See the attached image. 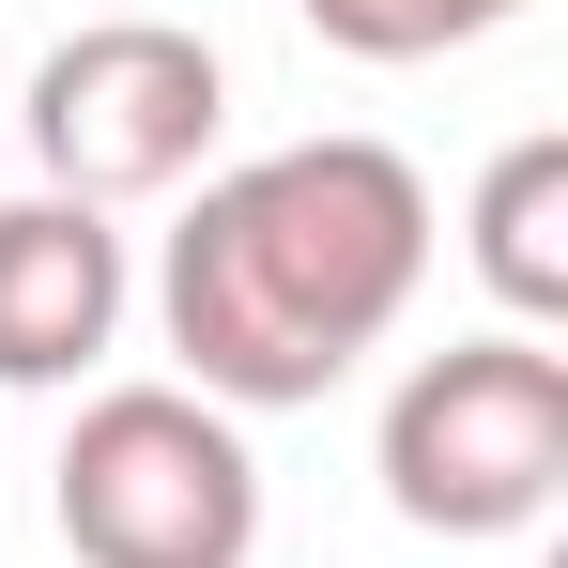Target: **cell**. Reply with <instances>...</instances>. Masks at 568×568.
I'll list each match as a JSON object with an SVG mask.
<instances>
[{"label": "cell", "instance_id": "cell-6", "mask_svg": "<svg viewBox=\"0 0 568 568\" xmlns=\"http://www.w3.org/2000/svg\"><path fill=\"white\" fill-rule=\"evenodd\" d=\"M476 277H491V307L538 338V323H568V139L538 123V139H507L491 170H476V215H462Z\"/></svg>", "mask_w": 568, "mask_h": 568}, {"label": "cell", "instance_id": "cell-3", "mask_svg": "<svg viewBox=\"0 0 568 568\" xmlns=\"http://www.w3.org/2000/svg\"><path fill=\"white\" fill-rule=\"evenodd\" d=\"M47 507H62L78 568H246L262 554V462L185 384H93Z\"/></svg>", "mask_w": 568, "mask_h": 568}, {"label": "cell", "instance_id": "cell-5", "mask_svg": "<svg viewBox=\"0 0 568 568\" xmlns=\"http://www.w3.org/2000/svg\"><path fill=\"white\" fill-rule=\"evenodd\" d=\"M123 231L78 215V200H0V399H62L123 338Z\"/></svg>", "mask_w": 568, "mask_h": 568}, {"label": "cell", "instance_id": "cell-4", "mask_svg": "<svg viewBox=\"0 0 568 568\" xmlns=\"http://www.w3.org/2000/svg\"><path fill=\"white\" fill-rule=\"evenodd\" d=\"M215 123H231V78L170 16H93V31H62L31 62V170H47V200H78V215L200 185Z\"/></svg>", "mask_w": 568, "mask_h": 568}, {"label": "cell", "instance_id": "cell-2", "mask_svg": "<svg viewBox=\"0 0 568 568\" xmlns=\"http://www.w3.org/2000/svg\"><path fill=\"white\" fill-rule=\"evenodd\" d=\"M568 491V354L491 323V338H446L415 354L399 399H384V507L415 538H523Z\"/></svg>", "mask_w": 568, "mask_h": 568}, {"label": "cell", "instance_id": "cell-7", "mask_svg": "<svg viewBox=\"0 0 568 568\" xmlns=\"http://www.w3.org/2000/svg\"><path fill=\"white\" fill-rule=\"evenodd\" d=\"M338 62H446V47H491L523 0H292Z\"/></svg>", "mask_w": 568, "mask_h": 568}, {"label": "cell", "instance_id": "cell-1", "mask_svg": "<svg viewBox=\"0 0 568 568\" xmlns=\"http://www.w3.org/2000/svg\"><path fill=\"white\" fill-rule=\"evenodd\" d=\"M415 292H430V185H415V154H384V139H292V154L215 170L170 215L154 323L185 354V399L292 415V399L369 369Z\"/></svg>", "mask_w": 568, "mask_h": 568}]
</instances>
